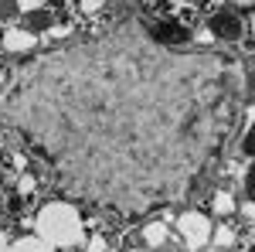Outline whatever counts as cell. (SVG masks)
<instances>
[{"instance_id": "cell-13", "label": "cell", "mask_w": 255, "mask_h": 252, "mask_svg": "<svg viewBox=\"0 0 255 252\" xmlns=\"http://www.w3.org/2000/svg\"><path fill=\"white\" fill-rule=\"evenodd\" d=\"M242 150H245V154H255V126L249 130V136L242 140Z\"/></svg>"}, {"instance_id": "cell-17", "label": "cell", "mask_w": 255, "mask_h": 252, "mask_svg": "<svg viewBox=\"0 0 255 252\" xmlns=\"http://www.w3.org/2000/svg\"><path fill=\"white\" fill-rule=\"evenodd\" d=\"M0 252H7V242H3V235H0Z\"/></svg>"}, {"instance_id": "cell-5", "label": "cell", "mask_w": 255, "mask_h": 252, "mask_svg": "<svg viewBox=\"0 0 255 252\" xmlns=\"http://www.w3.org/2000/svg\"><path fill=\"white\" fill-rule=\"evenodd\" d=\"M51 24H55V14H51V10H44V7L31 10V14H24V27H27L31 34H38V31H48Z\"/></svg>"}, {"instance_id": "cell-9", "label": "cell", "mask_w": 255, "mask_h": 252, "mask_svg": "<svg viewBox=\"0 0 255 252\" xmlns=\"http://www.w3.org/2000/svg\"><path fill=\"white\" fill-rule=\"evenodd\" d=\"M211 205H215V212L218 215H228V212H235V198L228 191H215V198H211Z\"/></svg>"}, {"instance_id": "cell-16", "label": "cell", "mask_w": 255, "mask_h": 252, "mask_svg": "<svg viewBox=\"0 0 255 252\" xmlns=\"http://www.w3.org/2000/svg\"><path fill=\"white\" fill-rule=\"evenodd\" d=\"M10 7H17V3H14V0H0V14H3V10H10Z\"/></svg>"}, {"instance_id": "cell-7", "label": "cell", "mask_w": 255, "mask_h": 252, "mask_svg": "<svg viewBox=\"0 0 255 252\" xmlns=\"http://www.w3.org/2000/svg\"><path fill=\"white\" fill-rule=\"evenodd\" d=\"M7 252H55V246H48L44 239H20Z\"/></svg>"}, {"instance_id": "cell-6", "label": "cell", "mask_w": 255, "mask_h": 252, "mask_svg": "<svg viewBox=\"0 0 255 252\" xmlns=\"http://www.w3.org/2000/svg\"><path fill=\"white\" fill-rule=\"evenodd\" d=\"M153 34H157L160 41H174V44H180V41H187V34H191V31H187L184 24H180V27H177V24H163V27H157V31H153Z\"/></svg>"}, {"instance_id": "cell-8", "label": "cell", "mask_w": 255, "mask_h": 252, "mask_svg": "<svg viewBox=\"0 0 255 252\" xmlns=\"http://www.w3.org/2000/svg\"><path fill=\"white\" fill-rule=\"evenodd\" d=\"M143 239H146V246H150V249L163 246V242H167V225H163V222H153V225H146V229H143Z\"/></svg>"}, {"instance_id": "cell-20", "label": "cell", "mask_w": 255, "mask_h": 252, "mask_svg": "<svg viewBox=\"0 0 255 252\" xmlns=\"http://www.w3.org/2000/svg\"><path fill=\"white\" fill-rule=\"evenodd\" d=\"M235 3H249V0H235Z\"/></svg>"}, {"instance_id": "cell-1", "label": "cell", "mask_w": 255, "mask_h": 252, "mask_svg": "<svg viewBox=\"0 0 255 252\" xmlns=\"http://www.w3.org/2000/svg\"><path fill=\"white\" fill-rule=\"evenodd\" d=\"M38 235L55 249H72L82 242V218L72 205H44L38 215Z\"/></svg>"}, {"instance_id": "cell-11", "label": "cell", "mask_w": 255, "mask_h": 252, "mask_svg": "<svg viewBox=\"0 0 255 252\" xmlns=\"http://www.w3.org/2000/svg\"><path fill=\"white\" fill-rule=\"evenodd\" d=\"M242 184H245V194L255 201V160H252V167L245 171V181H242Z\"/></svg>"}, {"instance_id": "cell-15", "label": "cell", "mask_w": 255, "mask_h": 252, "mask_svg": "<svg viewBox=\"0 0 255 252\" xmlns=\"http://www.w3.org/2000/svg\"><path fill=\"white\" fill-rule=\"evenodd\" d=\"M102 0H82V10H96Z\"/></svg>"}, {"instance_id": "cell-14", "label": "cell", "mask_w": 255, "mask_h": 252, "mask_svg": "<svg viewBox=\"0 0 255 252\" xmlns=\"http://www.w3.org/2000/svg\"><path fill=\"white\" fill-rule=\"evenodd\" d=\"M89 252H106V239H92V246H89Z\"/></svg>"}, {"instance_id": "cell-3", "label": "cell", "mask_w": 255, "mask_h": 252, "mask_svg": "<svg viewBox=\"0 0 255 252\" xmlns=\"http://www.w3.org/2000/svg\"><path fill=\"white\" fill-rule=\"evenodd\" d=\"M208 24H211V34L221 38V41H238V38H242V31H245L242 17H238L232 7H218Z\"/></svg>"}, {"instance_id": "cell-12", "label": "cell", "mask_w": 255, "mask_h": 252, "mask_svg": "<svg viewBox=\"0 0 255 252\" xmlns=\"http://www.w3.org/2000/svg\"><path fill=\"white\" fill-rule=\"evenodd\" d=\"M14 3H17V10H24V14H31V10L41 7V0H14Z\"/></svg>"}, {"instance_id": "cell-10", "label": "cell", "mask_w": 255, "mask_h": 252, "mask_svg": "<svg viewBox=\"0 0 255 252\" xmlns=\"http://www.w3.org/2000/svg\"><path fill=\"white\" fill-rule=\"evenodd\" d=\"M215 235V249H228L232 242H235V232L232 229H218V232H211Z\"/></svg>"}, {"instance_id": "cell-2", "label": "cell", "mask_w": 255, "mask_h": 252, "mask_svg": "<svg viewBox=\"0 0 255 252\" xmlns=\"http://www.w3.org/2000/svg\"><path fill=\"white\" fill-rule=\"evenodd\" d=\"M177 232L184 235V246L201 249V246L211 239V222H208L204 215H197V212H187V215L177 218Z\"/></svg>"}, {"instance_id": "cell-21", "label": "cell", "mask_w": 255, "mask_h": 252, "mask_svg": "<svg viewBox=\"0 0 255 252\" xmlns=\"http://www.w3.org/2000/svg\"><path fill=\"white\" fill-rule=\"evenodd\" d=\"M252 27H255V20H252Z\"/></svg>"}, {"instance_id": "cell-4", "label": "cell", "mask_w": 255, "mask_h": 252, "mask_svg": "<svg viewBox=\"0 0 255 252\" xmlns=\"http://www.w3.org/2000/svg\"><path fill=\"white\" fill-rule=\"evenodd\" d=\"M3 48L7 51H27V48H34V34L27 27H10V31H3Z\"/></svg>"}, {"instance_id": "cell-18", "label": "cell", "mask_w": 255, "mask_h": 252, "mask_svg": "<svg viewBox=\"0 0 255 252\" xmlns=\"http://www.w3.org/2000/svg\"><path fill=\"white\" fill-rule=\"evenodd\" d=\"M208 252H228V249H208Z\"/></svg>"}, {"instance_id": "cell-19", "label": "cell", "mask_w": 255, "mask_h": 252, "mask_svg": "<svg viewBox=\"0 0 255 252\" xmlns=\"http://www.w3.org/2000/svg\"><path fill=\"white\" fill-rule=\"evenodd\" d=\"M249 252H255V242H252V246H249Z\"/></svg>"}]
</instances>
